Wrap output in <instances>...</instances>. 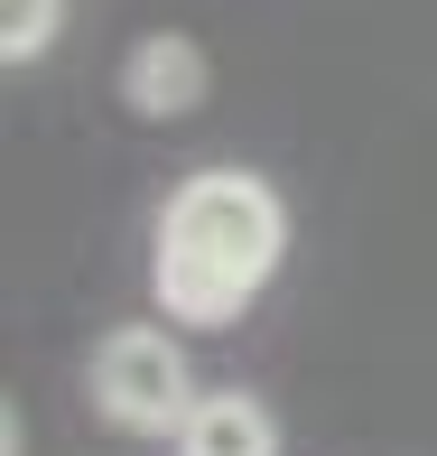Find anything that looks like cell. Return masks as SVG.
Here are the masks:
<instances>
[{
  "mask_svg": "<svg viewBox=\"0 0 437 456\" xmlns=\"http://www.w3.org/2000/svg\"><path fill=\"white\" fill-rule=\"evenodd\" d=\"M121 94H131V112H150V121H177V112H196L205 102V47L196 37H140L131 56H121Z\"/></svg>",
  "mask_w": 437,
  "mask_h": 456,
  "instance_id": "3",
  "label": "cell"
},
{
  "mask_svg": "<svg viewBox=\"0 0 437 456\" xmlns=\"http://www.w3.org/2000/svg\"><path fill=\"white\" fill-rule=\"evenodd\" d=\"M177 456H279V419L252 391H205L177 428Z\"/></svg>",
  "mask_w": 437,
  "mask_h": 456,
  "instance_id": "4",
  "label": "cell"
},
{
  "mask_svg": "<svg viewBox=\"0 0 437 456\" xmlns=\"http://www.w3.org/2000/svg\"><path fill=\"white\" fill-rule=\"evenodd\" d=\"M47 37H56V0H0V56L10 66H28Z\"/></svg>",
  "mask_w": 437,
  "mask_h": 456,
  "instance_id": "5",
  "label": "cell"
},
{
  "mask_svg": "<svg viewBox=\"0 0 437 456\" xmlns=\"http://www.w3.org/2000/svg\"><path fill=\"white\" fill-rule=\"evenodd\" d=\"M85 391H93L102 419L131 428V438H177L186 410L205 401L168 326H112V336L93 345V363H85Z\"/></svg>",
  "mask_w": 437,
  "mask_h": 456,
  "instance_id": "2",
  "label": "cell"
},
{
  "mask_svg": "<svg viewBox=\"0 0 437 456\" xmlns=\"http://www.w3.org/2000/svg\"><path fill=\"white\" fill-rule=\"evenodd\" d=\"M288 252V205L252 168H196L158 205L150 289L177 326H233Z\"/></svg>",
  "mask_w": 437,
  "mask_h": 456,
  "instance_id": "1",
  "label": "cell"
}]
</instances>
